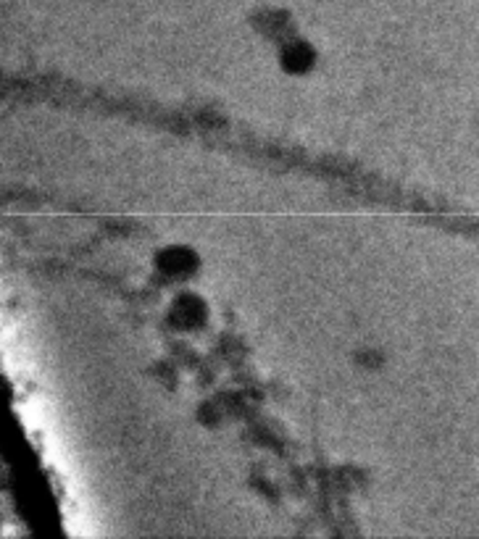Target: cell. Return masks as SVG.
<instances>
[{"instance_id": "7a4b0ae2", "label": "cell", "mask_w": 479, "mask_h": 539, "mask_svg": "<svg viewBox=\"0 0 479 539\" xmlns=\"http://www.w3.org/2000/svg\"><path fill=\"white\" fill-rule=\"evenodd\" d=\"M311 61H314V55H311V51H308L305 45H295V48H290L287 55H285V66H287L290 71H303V69L311 66Z\"/></svg>"}, {"instance_id": "6da1fadb", "label": "cell", "mask_w": 479, "mask_h": 539, "mask_svg": "<svg viewBox=\"0 0 479 539\" xmlns=\"http://www.w3.org/2000/svg\"><path fill=\"white\" fill-rule=\"evenodd\" d=\"M161 268L171 271V274H182L192 268V255L187 250H169L161 255Z\"/></svg>"}]
</instances>
